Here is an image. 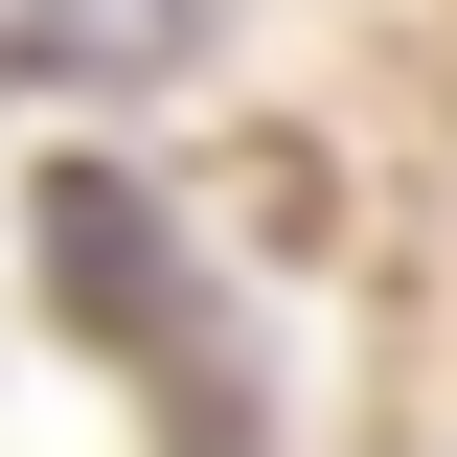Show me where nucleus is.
Here are the masks:
<instances>
[{"instance_id": "f257e3e1", "label": "nucleus", "mask_w": 457, "mask_h": 457, "mask_svg": "<svg viewBox=\"0 0 457 457\" xmlns=\"http://www.w3.org/2000/svg\"><path fill=\"white\" fill-rule=\"evenodd\" d=\"M0 69H183V0H0Z\"/></svg>"}, {"instance_id": "f03ea898", "label": "nucleus", "mask_w": 457, "mask_h": 457, "mask_svg": "<svg viewBox=\"0 0 457 457\" xmlns=\"http://www.w3.org/2000/svg\"><path fill=\"white\" fill-rule=\"evenodd\" d=\"M46 228H69V297H92V320H161V275H137V206H114V183H69Z\"/></svg>"}]
</instances>
